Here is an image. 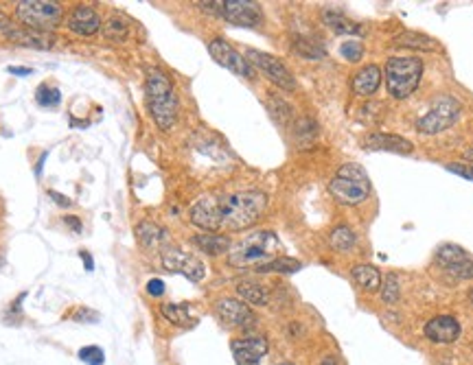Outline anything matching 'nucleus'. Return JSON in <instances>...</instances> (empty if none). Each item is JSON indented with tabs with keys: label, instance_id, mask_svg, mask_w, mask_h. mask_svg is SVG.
<instances>
[{
	"label": "nucleus",
	"instance_id": "nucleus-1",
	"mask_svg": "<svg viewBox=\"0 0 473 365\" xmlns=\"http://www.w3.org/2000/svg\"><path fill=\"white\" fill-rule=\"evenodd\" d=\"M222 230L241 232L252 228L267 208V195L261 191H241L217 197Z\"/></svg>",
	"mask_w": 473,
	"mask_h": 365
},
{
	"label": "nucleus",
	"instance_id": "nucleus-2",
	"mask_svg": "<svg viewBox=\"0 0 473 365\" xmlns=\"http://www.w3.org/2000/svg\"><path fill=\"white\" fill-rule=\"evenodd\" d=\"M145 94H147L149 114L156 120V125L163 132H169L175 125V118H177V96L169 77L163 70L149 68L147 81H145Z\"/></svg>",
	"mask_w": 473,
	"mask_h": 365
},
{
	"label": "nucleus",
	"instance_id": "nucleus-3",
	"mask_svg": "<svg viewBox=\"0 0 473 365\" xmlns=\"http://www.w3.org/2000/svg\"><path fill=\"white\" fill-rule=\"evenodd\" d=\"M329 193L342 206H360L370 195V177L364 167L348 162V165H342L329 181Z\"/></svg>",
	"mask_w": 473,
	"mask_h": 365
},
{
	"label": "nucleus",
	"instance_id": "nucleus-4",
	"mask_svg": "<svg viewBox=\"0 0 473 365\" xmlns=\"http://www.w3.org/2000/svg\"><path fill=\"white\" fill-rule=\"evenodd\" d=\"M281 250L279 236L270 230L252 232L246 238H241L234 248L228 252V262L232 267H248V265H263V262L276 258L274 254Z\"/></svg>",
	"mask_w": 473,
	"mask_h": 365
},
{
	"label": "nucleus",
	"instance_id": "nucleus-5",
	"mask_svg": "<svg viewBox=\"0 0 473 365\" xmlns=\"http://www.w3.org/2000/svg\"><path fill=\"white\" fill-rule=\"evenodd\" d=\"M423 62L419 57H390L386 64V88L392 98H408L419 88Z\"/></svg>",
	"mask_w": 473,
	"mask_h": 365
},
{
	"label": "nucleus",
	"instance_id": "nucleus-6",
	"mask_svg": "<svg viewBox=\"0 0 473 365\" xmlns=\"http://www.w3.org/2000/svg\"><path fill=\"white\" fill-rule=\"evenodd\" d=\"M15 18L31 31L51 33L64 20V7L53 0H20L15 3Z\"/></svg>",
	"mask_w": 473,
	"mask_h": 365
},
{
	"label": "nucleus",
	"instance_id": "nucleus-7",
	"mask_svg": "<svg viewBox=\"0 0 473 365\" xmlns=\"http://www.w3.org/2000/svg\"><path fill=\"white\" fill-rule=\"evenodd\" d=\"M197 7H202L213 15L224 18L226 23L234 27L254 29L263 23L261 5L252 3V0H213V3H197Z\"/></svg>",
	"mask_w": 473,
	"mask_h": 365
},
{
	"label": "nucleus",
	"instance_id": "nucleus-8",
	"mask_svg": "<svg viewBox=\"0 0 473 365\" xmlns=\"http://www.w3.org/2000/svg\"><path fill=\"white\" fill-rule=\"evenodd\" d=\"M460 112H462L460 101L453 98L451 94H443L439 98H434L429 110L417 120V132L425 136L441 134L458 123Z\"/></svg>",
	"mask_w": 473,
	"mask_h": 365
},
{
	"label": "nucleus",
	"instance_id": "nucleus-9",
	"mask_svg": "<svg viewBox=\"0 0 473 365\" xmlns=\"http://www.w3.org/2000/svg\"><path fill=\"white\" fill-rule=\"evenodd\" d=\"M246 59L250 62V66L259 68L274 86H279L281 90H287V92L296 90V79H294V75L289 72V68L281 62V59H276L270 53L256 51V49H248L246 51Z\"/></svg>",
	"mask_w": 473,
	"mask_h": 365
},
{
	"label": "nucleus",
	"instance_id": "nucleus-10",
	"mask_svg": "<svg viewBox=\"0 0 473 365\" xmlns=\"http://www.w3.org/2000/svg\"><path fill=\"white\" fill-rule=\"evenodd\" d=\"M436 262L456 280H473V256L456 243H443L436 250Z\"/></svg>",
	"mask_w": 473,
	"mask_h": 365
},
{
	"label": "nucleus",
	"instance_id": "nucleus-11",
	"mask_svg": "<svg viewBox=\"0 0 473 365\" xmlns=\"http://www.w3.org/2000/svg\"><path fill=\"white\" fill-rule=\"evenodd\" d=\"M208 53H210V57L215 59L217 64L224 66V68H228V70L234 72L237 77H244V79H252V77H254V70H252V66H250L248 59H246L244 55L237 53V51L226 42V39H222V37L210 39V42H208Z\"/></svg>",
	"mask_w": 473,
	"mask_h": 365
},
{
	"label": "nucleus",
	"instance_id": "nucleus-12",
	"mask_svg": "<svg viewBox=\"0 0 473 365\" xmlns=\"http://www.w3.org/2000/svg\"><path fill=\"white\" fill-rule=\"evenodd\" d=\"M163 267L171 274H182L193 282H200L206 276V267L200 258H195V256H191L182 250H175V248H167L163 252Z\"/></svg>",
	"mask_w": 473,
	"mask_h": 365
},
{
	"label": "nucleus",
	"instance_id": "nucleus-13",
	"mask_svg": "<svg viewBox=\"0 0 473 365\" xmlns=\"http://www.w3.org/2000/svg\"><path fill=\"white\" fill-rule=\"evenodd\" d=\"M215 311L222 321H226L228 326H234V328H252L256 324V315L252 313V309L246 302H239V300L224 297L215 304Z\"/></svg>",
	"mask_w": 473,
	"mask_h": 365
},
{
	"label": "nucleus",
	"instance_id": "nucleus-14",
	"mask_svg": "<svg viewBox=\"0 0 473 365\" xmlns=\"http://www.w3.org/2000/svg\"><path fill=\"white\" fill-rule=\"evenodd\" d=\"M425 337L431 341V343H441V346H449V343L458 341L460 339V333H462V326L456 317L451 315H436L431 317L425 328H423Z\"/></svg>",
	"mask_w": 473,
	"mask_h": 365
},
{
	"label": "nucleus",
	"instance_id": "nucleus-15",
	"mask_svg": "<svg viewBox=\"0 0 473 365\" xmlns=\"http://www.w3.org/2000/svg\"><path fill=\"white\" fill-rule=\"evenodd\" d=\"M267 348L270 346L265 337H246V339H234L230 343L237 365H261L263 357L267 354Z\"/></svg>",
	"mask_w": 473,
	"mask_h": 365
},
{
	"label": "nucleus",
	"instance_id": "nucleus-16",
	"mask_svg": "<svg viewBox=\"0 0 473 365\" xmlns=\"http://www.w3.org/2000/svg\"><path fill=\"white\" fill-rule=\"evenodd\" d=\"M189 219L193 226L202 228L206 232H217L222 230L220 223V208H217V197H200L191 206Z\"/></svg>",
	"mask_w": 473,
	"mask_h": 365
},
{
	"label": "nucleus",
	"instance_id": "nucleus-17",
	"mask_svg": "<svg viewBox=\"0 0 473 365\" xmlns=\"http://www.w3.org/2000/svg\"><path fill=\"white\" fill-rule=\"evenodd\" d=\"M362 145L368 151H390V153H412L414 151V145L408 138L397 136V134H384V132L366 134Z\"/></svg>",
	"mask_w": 473,
	"mask_h": 365
},
{
	"label": "nucleus",
	"instance_id": "nucleus-18",
	"mask_svg": "<svg viewBox=\"0 0 473 365\" xmlns=\"http://www.w3.org/2000/svg\"><path fill=\"white\" fill-rule=\"evenodd\" d=\"M66 27H68L72 33H77V35L90 37V35H94L99 29H101V15H99L92 7L77 5V7L68 13V18H66Z\"/></svg>",
	"mask_w": 473,
	"mask_h": 365
},
{
	"label": "nucleus",
	"instance_id": "nucleus-19",
	"mask_svg": "<svg viewBox=\"0 0 473 365\" xmlns=\"http://www.w3.org/2000/svg\"><path fill=\"white\" fill-rule=\"evenodd\" d=\"M379 84H381V70L374 64H368V66L360 68L351 79V88L358 96H372L374 92H377Z\"/></svg>",
	"mask_w": 473,
	"mask_h": 365
},
{
	"label": "nucleus",
	"instance_id": "nucleus-20",
	"mask_svg": "<svg viewBox=\"0 0 473 365\" xmlns=\"http://www.w3.org/2000/svg\"><path fill=\"white\" fill-rule=\"evenodd\" d=\"M7 39L15 44H23V46H31V49H51L53 46V35L51 33H39V31H31V29H25V27H11L7 33H5Z\"/></svg>",
	"mask_w": 473,
	"mask_h": 365
},
{
	"label": "nucleus",
	"instance_id": "nucleus-21",
	"mask_svg": "<svg viewBox=\"0 0 473 365\" xmlns=\"http://www.w3.org/2000/svg\"><path fill=\"white\" fill-rule=\"evenodd\" d=\"M351 276H353L355 282H358V287L368 291V293H374V291L381 289V280L384 278H381L377 267H372V265H355L351 269Z\"/></svg>",
	"mask_w": 473,
	"mask_h": 365
},
{
	"label": "nucleus",
	"instance_id": "nucleus-22",
	"mask_svg": "<svg viewBox=\"0 0 473 365\" xmlns=\"http://www.w3.org/2000/svg\"><path fill=\"white\" fill-rule=\"evenodd\" d=\"M394 46H403V49H414V51H436L439 42L429 35L417 33V31H403L397 37L392 39Z\"/></svg>",
	"mask_w": 473,
	"mask_h": 365
},
{
	"label": "nucleus",
	"instance_id": "nucleus-23",
	"mask_svg": "<svg viewBox=\"0 0 473 365\" xmlns=\"http://www.w3.org/2000/svg\"><path fill=\"white\" fill-rule=\"evenodd\" d=\"M193 245H197L200 252L208 256H222L230 252V238L222 234H197L193 236Z\"/></svg>",
	"mask_w": 473,
	"mask_h": 365
},
{
	"label": "nucleus",
	"instance_id": "nucleus-24",
	"mask_svg": "<svg viewBox=\"0 0 473 365\" xmlns=\"http://www.w3.org/2000/svg\"><path fill=\"white\" fill-rule=\"evenodd\" d=\"M322 20H324V25L329 29H333L335 33H342V35H358V33H362V27L358 23H353V20H348L338 9H324L322 11Z\"/></svg>",
	"mask_w": 473,
	"mask_h": 365
},
{
	"label": "nucleus",
	"instance_id": "nucleus-25",
	"mask_svg": "<svg viewBox=\"0 0 473 365\" xmlns=\"http://www.w3.org/2000/svg\"><path fill=\"white\" fill-rule=\"evenodd\" d=\"M136 236L147 250H156V248H160L163 243L167 241V230L160 228V226H156V223L143 221V223H138V226H136Z\"/></svg>",
	"mask_w": 473,
	"mask_h": 365
},
{
	"label": "nucleus",
	"instance_id": "nucleus-26",
	"mask_svg": "<svg viewBox=\"0 0 473 365\" xmlns=\"http://www.w3.org/2000/svg\"><path fill=\"white\" fill-rule=\"evenodd\" d=\"M237 295L246 304H252V307H267L270 302V293L265 291V287L256 285V282H239L237 285Z\"/></svg>",
	"mask_w": 473,
	"mask_h": 365
},
{
	"label": "nucleus",
	"instance_id": "nucleus-27",
	"mask_svg": "<svg viewBox=\"0 0 473 365\" xmlns=\"http://www.w3.org/2000/svg\"><path fill=\"white\" fill-rule=\"evenodd\" d=\"M303 269V262L296 258H287V256H276L263 265H259L254 271L259 274H296Z\"/></svg>",
	"mask_w": 473,
	"mask_h": 365
},
{
	"label": "nucleus",
	"instance_id": "nucleus-28",
	"mask_svg": "<svg viewBox=\"0 0 473 365\" xmlns=\"http://www.w3.org/2000/svg\"><path fill=\"white\" fill-rule=\"evenodd\" d=\"M160 315L175 324V326H193V317H191V311L187 304H175V302H167V304H160Z\"/></svg>",
	"mask_w": 473,
	"mask_h": 365
},
{
	"label": "nucleus",
	"instance_id": "nucleus-29",
	"mask_svg": "<svg viewBox=\"0 0 473 365\" xmlns=\"http://www.w3.org/2000/svg\"><path fill=\"white\" fill-rule=\"evenodd\" d=\"M329 243H331L333 250L346 254L358 245V234H355L348 226H338V228H333V232L329 236Z\"/></svg>",
	"mask_w": 473,
	"mask_h": 365
},
{
	"label": "nucleus",
	"instance_id": "nucleus-30",
	"mask_svg": "<svg viewBox=\"0 0 473 365\" xmlns=\"http://www.w3.org/2000/svg\"><path fill=\"white\" fill-rule=\"evenodd\" d=\"M291 49H294L296 55H301L305 59H311V62H315V59H322L327 55L324 46L320 42H315V39H309V37H294Z\"/></svg>",
	"mask_w": 473,
	"mask_h": 365
},
{
	"label": "nucleus",
	"instance_id": "nucleus-31",
	"mask_svg": "<svg viewBox=\"0 0 473 365\" xmlns=\"http://www.w3.org/2000/svg\"><path fill=\"white\" fill-rule=\"evenodd\" d=\"M127 35H130V29H127V25L123 23V20L110 18L103 25V37L108 39V42H125Z\"/></svg>",
	"mask_w": 473,
	"mask_h": 365
},
{
	"label": "nucleus",
	"instance_id": "nucleus-32",
	"mask_svg": "<svg viewBox=\"0 0 473 365\" xmlns=\"http://www.w3.org/2000/svg\"><path fill=\"white\" fill-rule=\"evenodd\" d=\"M379 293H381V300H384L386 304H394V302H397L399 295H401L399 278L394 276V274H388V276L381 280V289H379Z\"/></svg>",
	"mask_w": 473,
	"mask_h": 365
},
{
	"label": "nucleus",
	"instance_id": "nucleus-33",
	"mask_svg": "<svg viewBox=\"0 0 473 365\" xmlns=\"http://www.w3.org/2000/svg\"><path fill=\"white\" fill-rule=\"evenodd\" d=\"M340 55L346 59V62H362L364 57V44L360 42V39H346V42H342L340 46Z\"/></svg>",
	"mask_w": 473,
	"mask_h": 365
},
{
	"label": "nucleus",
	"instance_id": "nucleus-34",
	"mask_svg": "<svg viewBox=\"0 0 473 365\" xmlns=\"http://www.w3.org/2000/svg\"><path fill=\"white\" fill-rule=\"evenodd\" d=\"M35 98H37V103L42 105V108H57V105H59V101H62V94H59L57 88L39 86Z\"/></svg>",
	"mask_w": 473,
	"mask_h": 365
},
{
	"label": "nucleus",
	"instance_id": "nucleus-35",
	"mask_svg": "<svg viewBox=\"0 0 473 365\" xmlns=\"http://www.w3.org/2000/svg\"><path fill=\"white\" fill-rule=\"evenodd\" d=\"M79 359H82L84 363H88V365H103L106 354L99 346H86V348L79 350Z\"/></svg>",
	"mask_w": 473,
	"mask_h": 365
},
{
	"label": "nucleus",
	"instance_id": "nucleus-36",
	"mask_svg": "<svg viewBox=\"0 0 473 365\" xmlns=\"http://www.w3.org/2000/svg\"><path fill=\"white\" fill-rule=\"evenodd\" d=\"M447 171L456 173L465 179H473V165H460V162H451V165H447Z\"/></svg>",
	"mask_w": 473,
	"mask_h": 365
},
{
	"label": "nucleus",
	"instance_id": "nucleus-37",
	"mask_svg": "<svg viewBox=\"0 0 473 365\" xmlns=\"http://www.w3.org/2000/svg\"><path fill=\"white\" fill-rule=\"evenodd\" d=\"M147 293H149L151 297H160V295L165 293V282H163L160 278H151V280L147 282Z\"/></svg>",
	"mask_w": 473,
	"mask_h": 365
},
{
	"label": "nucleus",
	"instance_id": "nucleus-38",
	"mask_svg": "<svg viewBox=\"0 0 473 365\" xmlns=\"http://www.w3.org/2000/svg\"><path fill=\"white\" fill-rule=\"evenodd\" d=\"M72 317H75L77 321H88V324H94V321L99 319V315H96L94 311H88V309H79Z\"/></svg>",
	"mask_w": 473,
	"mask_h": 365
},
{
	"label": "nucleus",
	"instance_id": "nucleus-39",
	"mask_svg": "<svg viewBox=\"0 0 473 365\" xmlns=\"http://www.w3.org/2000/svg\"><path fill=\"white\" fill-rule=\"evenodd\" d=\"M49 197H53V199H55V204H57V206H62V208H68V206H70V199H68L66 195H62V193H57V191H49Z\"/></svg>",
	"mask_w": 473,
	"mask_h": 365
},
{
	"label": "nucleus",
	"instance_id": "nucleus-40",
	"mask_svg": "<svg viewBox=\"0 0 473 365\" xmlns=\"http://www.w3.org/2000/svg\"><path fill=\"white\" fill-rule=\"evenodd\" d=\"M79 258L84 260V265H86V269H88V271H92V269H94V260H92V256H90V254H88L86 250H82V252H79Z\"/></svg>",
	"mask_w": 473,
	"mask_h": 365
},
{
	"label": "nucleus",
	"instance_id": "nucleus-41",
	"mask_svg": "<svg viewBox=\"0 0 473 365\" xmlns=\"http://www.w3.org/2000/svg\"><path fill=\"white\" fill-rule=\"evenodd\" d=\"M64 223H66V226H70L77 234L82 232V223H79V219H77V217H64Z\"/></svg>",
	"mask_w": 473,
	"mask_h": 365
},
{
	"label": "nucleus",
	"instance_id": "nucleus-42",
	"mask_svg": "<svg viewBox=\"0 0 473 365\" xmlns=\"http://www.w3.org/2000/svg\"><path fill=\"white\" fill-rule=\"evenodd\" d=\"M11 27H13V25H11V20H9L3 11H0V33H7Z\"/></svg>",
	"mask_w": 473,
	"mask_h": 365
},
{
	"label": "nucleus",
	"instance_id": "nucleus-43",
	"mask_svg": "<svg viewBox=\"0 0 473 365\" xmlns=\"http://www.w3.org/2000/svg\"><path fill=\"white\" fill-rule=\"evenodd\" d=\"M9 72H11V75H20V77H25V75H31L33 70H31V68H23V66H9Z\"/></svg>",
	"mask_w": 473,
	"mask_h": 365
},
{
	"label": "nucleus",
	"instance_id": "nucleus-44",
	"mask_svg": "<svg viewBox=\"0 0 473 365\" xmlns=\"http://www.w3.org/2000/svg\"><path fill=\"white\" fill-rule=\"evenodd\" d=\"M320 365H338V359H335L333 354H327V357L320 361Z\"/></svg>",
	"mask_w": 473,
	"mask_h": 365
},
{
	"label": "nucleus",
	"instance_id": "nucleus-45",
	"mask_svg": "<svg viewBox=\"0 0 473 365\" xmlns=\"http://www.w3.org/2000/svg\"><path fill=\"white\" fill-rule=\"evenodd\" d=\"M465 158H467V160H471V162H473V149H469V151H467V153H465Z\"/></svg>",
	"mask_w": 473,
	"mask_h": 365
},
{
	"label": "nucleus",
	"instance_id": "nucleus-46",
	"mask_svg": "<svg viewBox=\"0 0 473 365\" xmlns=\"http://www.w3.org/2000/svg\"><path fill=\"white\" fill-rule=\"evenodd\" d=\"M469 302H471V304H473V289H471V291H469Z\"/></svg>",
	"mask_w": 473,
	"mask_h": 365
},
{
	"label": "nucleus",
	"instance_id": "nucleus-47",
	"mask_svg": "<svg viewBox=\"0 0 473 365\" xmlns=\"http://www.w3.org/2000/svg\"><path fill=\"white\" fill-rule=\"evenodd\" d=\"M279 365H294V363H289V361H283V363H279Z\"/></svg>",
	"mask_w": 473,
	"mask_h": 365
}]
</instances>
